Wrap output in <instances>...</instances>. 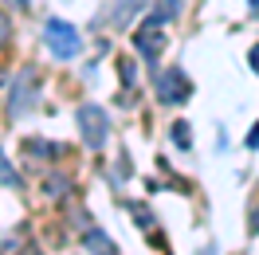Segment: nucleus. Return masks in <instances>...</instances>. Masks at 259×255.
I'll return each mask as SVG.
<instances>
[{
    "instance_id": "obj_19",
    "label": "nucleus",
    "mask_w": 259,
    "mask_h": 255,
    "mask_svg": "<svg viewBox=\"0 0 259 255\" xmlns=\"http://www.w3.org/2000/svg\"><path fill=\"white\" fill-rule=\"evenodd\" d=\"M16 255H44V251H39V247H20Z\"/></svg>"
},
{
    "instance_id": "obj_4",
    "label": "nucleus",
    "mask_w": 259,
    "mask_h": 255,
    "mask_svg": "<svg viewBox=\"0 0 259 255\" xmlns=\"http://www.w3.org/2000/svg\"><path fill=\"white\" fill-rule=\"evenodd\" d=\"M35 91H39V79H35L32 67H24L12 82V95H8V114L12 118H24L28 110H35Z\"/></svg>"
},
{
    "instance_id": "obj_11",
    "label": "nucleus",
    "mask_w": 259,
    "mask_h": 255,
    "mask_svg": "<svg viewBox=\"0 0 259 255\" xmlns=\"http://www.w3.org/2000/svg\"><path fill=\"white\" fill-rule=\"evenodd\" d=\"M130 212L138 216V228H149V224H153V212H149L146 204H130Z\"/></svg>"
},
{
    "instance_id": "obj_2",
    "label": "nucleus",
    "mask_w": 259,
    "mask_h": 255,
    "mask_svg": "<svg viewBox=\"0 0 259 255\" xmlns=\"http://www.w3.org/2000/svg\"><path fill=\"white\" fill-rule=\"evenodd\" d=\"M44 44L51 48V55L59 59V63H67V59H75L82 51V35L67 24V20H48L44 24Z\"/></svg>"
},
{
    "instance_id": "obj_9",
    "label": "nucleus",
    "mask_w": 259,
    "mask_h": 255,
    "mask_svg": "<svg viewBox=\"0 0 259 255\" xmlns=\"http://www.w3.org/2000/svg\"><path fill=\"white\" fill-rule=\"evenodd\" d=\"M173 142H177L181 149H193V130H189V122H173Z\"/></svg>"
},
{
    "instance_id": "obj_21",
    "label": "nucleus",
    "mask_w": 259,
    "mask_h": 255,
    "mask_svg": "<svg viewBox=\"0 0 259 255\" xmlns=\"http://www.w3.org/2000/svg\"><path fill=\"white\" fill-rule=\"evenodd\" d=\"M0 87H4V71H0Z\"/></svg>"
},
{
    "instance_id": "obj_10",
    "label": "nucleus",
    "mask_w": 259,
    "mask_h": 255,
    "mask_svg": "<svg viewBox=\"0 0 259 255\" xmlns=\"http://www.w3.org/2000/svg\"><path fill=\"white\" fill-rule=\"evenodd\" d=\"M28 153H44V157H59L63 149H59V145H51V142H39V138H32V142H28Z\"/></svg>"
},
{
    "instance_id": "obj_13",
    "label": "nucleus",
    "mask_w": 259,
    "mask_h": 255,
    "mask_svg": "<svg viewBox=\"0 0 259 255\" xmlns=\"http://www.w3.org/2000/svg\"><path fill=\"white\" fill-rule=\"evenodd\" d=\"M63 189H67L63 177H51V181H48V192H51V196H63Z\"/></svg>"
},
{
    "instance_id": "obj_5",
    "label": "nucleus",
    "mask_w": 259,
    "mask_h": 255,
    "mask_svg": "<svg viewBox=\"0 0 259 255\" xmlns=\"http://www.w3.org/2000/svg\"><path fill=\"white\" fill-rule=\"evenodd\" d=\"M134 48L142 51V59H149V63H157L165 51V20L161 16H149L138 32H134Z\"/></svg>"
},
{
    "instance_id": "obj_3",
    "label": "nucleus",
    "mask_w": 259,
    "mask_h": 255,
    "mask_svg": "<svg viewBox=\"0 0 259 255\" xmlns=\"http://www.w3.org/2000/svg\"><path fill=\"white\" fill-rule=\"evenodd\" d=\"M157 98H161L165 106L189 102V98H193V79H189L181 67H165L161 75H157Z\"/></svg>"
},
{
    "instance_id": "obj_1",
    "label": "nucleus",
    "mask_w": 259,
    "mask_h": 255,
    "mask_svg": "<svg viewBox=\"0 0 259 255\" xmlns=\"http://www.w3.org/2000/svg\"><path fill=\"white\" fill-rule=\"evenodd\" d=\"M75 122H79V134L91 149H102V145L110 142V114L102 110L98 102H82L79 114H75Z\"/></svg>"
},
{
    "instance_id": "obj_17",
    "label": "nucleus",
    "mask_w": 259,
    "mask_h": 255,
    "mask_svg": "<svg viewBox=\"0 0 259 255\" xmlns=\"http://www.w3.org/2000/svg\"><path fill=\"white\" fill-rule=\"evenodd\" d=\"M4 39H8V20L0 16V48H4Z\"/></svg>"
},
{
    "instance_id": "obj_20",
    "label": "nucleus",
    "mask_w": 259,
    "mask_h": 255,
    "mask_svg": "<svg viewBox=\"0 0 259 255\" xmlns=\"http://www.w3.org/2000/svg\"><path fill=\"white\" fill-rule=\"evenodd\" d=\"M4 4H12V8H28L32 0H4Z\"/></svg>"
},
{
    "instance_id": "obj_16",
    "label": "nucleus",
    "mask_w": 259,
    "mask_h": 255,
    "mask_svg": "<svg viewBox=\"0 0 259 255\" xmlns=\"http://www.w3.org/2000/svg\"><path fill=\"white\" fill-rule=\"evenodd\" d=\"M247 59H251V71H255V75H259V44H255V48H251V55H247Z\"/></svg>"
},
{
    "instance_id": "obj_12",
    "label": "nucleus",
    "mask_w": 259,
    "mask_h": 255,
    "mask_svg": "<svg viewBox=\"0 0 259 255\" xmlns=\"http://www.w3.org/2000/svg\"><path fill=\"white\" fill-rule=\"evenodd\" d=\"M16 247H20V236H4L0 239V255H16Z\"/></svg>"
},
{
    "instance_id": "obj_7",
    "label": "nucleus",
    "mask_w": 259,
    "mask_h": 255,
    "mask_svg": "<svg viewBox=\"0 0 259 255\" xmlns=\"http://www.w3.org/2000/svg\"><path fill=\"white\" fill-rule=\"evenodd\" d=\"M87 251L91 255H118L110 236H106V232H95V228H87Z\"/></svg>"
},
{
    "instance_id": "obj_8",
    "label": "nucleus",
    "mask_w": 259,
    "mask_h": 255,
    "mask_svg": "<svg viewBox=\"0 0 259 255\" xmlns=\"http://www.w3.org/2000/svg\"><path fill=\"white\" fill-rule=\"evenodd\" d=\"M0 185L4 189H24V177L16 173V165L4 157V149H0Z\"/></svg>"
},
{
    "instance_id": "obj_15",
    "label": "nucleus",
    "mask_w": 259,
    "mask_h": 255,
    "mask_svg": "<svg viewBox=\"0 0 259 255\" xmlns=\"http://www.w3.org/2000/svg\"><path fill=\"white\" fill-rule=\"evenodd\" d=\"M243 145H247V149H259V122H255V130L247 134V142H243Z\"/></svg>"
},
{
    "instance_id": "obj_6",
    "label": "nucleus",
    "mask_w": 259,
    "mask_h": 255,
    "mask_svg": "<svg viewBox=\"0 0 259 255\" xmlns=\"http://www.w3.org/2000/svg\"><path fill=\"white\" fill-rule=\"evenodd\" d=\"M146 4H149V0H118V4H114V12H110V24H114V28H126V20L138 16Z\"/></svg>"
},
{
    "instance_id": "obj_14",
    "label": "nucleus",
    "mask_w": 259,
    "mask_h": 255,
    "mask_svg": "<svg viewBox=\"0 0 259 255\" xmlns=\"http://www.w3.org/2000/svg\"><path fill=\"white\" fill-rule=\"evenodd\" d=\"M122 79L134 87V82H138V67H134V63H122Z\"/></svg>"
},
{
    "instance_id": "obj_18",
    "label": "nucleus",
    "mask_w": 259,
    "mask_h": 255,
    "mask_svg": "<svg viewBox=\"0 0 259 255\" xmlns=\"http://www.w3.org/2000/svg\"><path fill=\"white\" fill-rule=\"evenodd\" d=\"M251 232H255V236H259V208H255V212H251Z\"/></svg>"
}]
</instances>
